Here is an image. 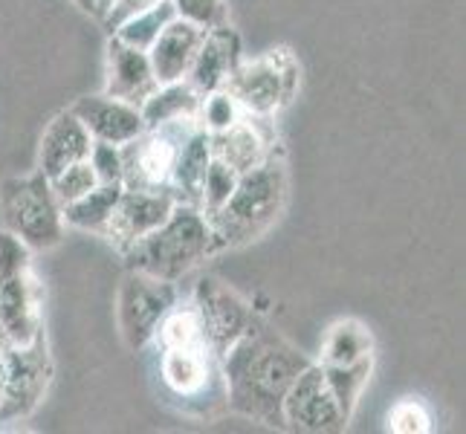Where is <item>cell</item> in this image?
<instances>
[{
  "mask_svg": "<svg viewBox=\"0 0 466 434\" xmlns=\"http://www.w3.org/2000/svg\"><path fill=\"white\" fill-rule=\"evenodd\" d=\"M310 359L284 336L255 316L244 336L220 357L227 406L264 426L281 423V403Z\"/></svg>",
  "mask_w": 466,
  "mask_h": 434,
  "instance_id": "1",
  "label": "cell"
},
{
  "mask_svg": "<svg viewBox=\"0 0 466 434\" xmlns=\"http://www.w3.org/2000/svg\"><path fill=\"white\" fill-rule=\"evenodd\" d=\"M287 206V166L272 151L261 166L238 177V186L215 215H208V227L215 237V252L227 247H240L261 237L276 223Z\"/></svg>",
  "mask_w": 466,
  "mask_h": 434,
  "instance_id": "2",
  "label": "cell"
},
{
  "mask_svg": "<svg viewBox=\"0 0 466 434\" xmlns=\"http://www.w3.org/2000/svg\"><path fill=\"white\" fill-rule=\"evenodd\" d=\"M212 252L215 237L206 215L198 206L177 203L163 227H157L151 235L137 240L122 255L131 269L148 272V276L163 281H180L186 272L206 261V255Z\"/></svg>",
  "mask_w": 466,
  "mask_h": 434,
  "instance_id": "3",
  "label": "cell"
},
{
  "mask_svg": "<svg viewBox=\"0 0 466 434\" xmlns=\"http://www.w3.org/2000/svg\"><path fill=\"white\" fill-rule=\"evenodd\" d=\"M0 220L29 249H50L64 235L61 203L41 171L0 183Z\"/></svg>",
  "mask_w": 466,
  "mask_h": 434,
  "instance_id": "4",
  "label": "cell"
},
{
  "mask_svg": "<svg viewBox=\"0 0 466 434\" xmlns=\"http://www.w3.org/2000/svg\"><path fill=\"white\" fill-rule=\"evenodd\" d=\"M29 247L9 232H0V328L15 345L35 339L41 328V287L32 272Z\"/></svg>",
  "mask_w": 466,
  "mask_h": 434,
  "instance_id": "5",
  "label": "cell"
},
{
  "mask_svg": "<svg viewBox=\"0 0 466 434\" xmlns=\"http://www.w3.org/2000/svg\"><path fill=\"white\" fill-rule=\"evenodd\" d=\"M227 90L249 116H269L299 90V61L290 50H269L264 58L240 61L229 76Z\"/></svg>",
  "mask_w": 466,
  "mask_h": 434,
  "instance_id": "6",
  "label": "cell"
},
{
  "mask_svg": "<svg viewBox=\"0 0 466 434\" xmlns=\"http://www.w3.org/2000/svg\"><path fill=\"white\" fill-rule=\"evenodd\" d=\"M200 125V119H174L166 125L146 127L137 139L122 145V186L137 191H166L171 171L186 136Z\"/></svg>",
  "mask_w": 466,
  "mask_h": 434,
  "instance_id": "7",
  "label": "cell"
},
{
  "mask_svg": "<svg viewBox=\"0 0 466 434\" xmlns=\"http://www.w3.org/2000/svg\"><path fill=\"white\" fill-rule=\"evenodd\" d=\"M177 304L174 281L154 278L148 272L131 269L119 287V330L122 339L131 350H142L151 345L154 333L163 316Z\"/></svg>",
  "mask_w": 466,
  "mask_h": 434,
  "instance_id": "8",
  "label": "cell"
},
{
  "mask_svg": "<svg viewBox=\"0 0 466 434\" xmlns=\"http://www.w3.org/2000/svg\"><path fill=\"white\" fill-rule=\"evenodd\" d=\"M53 377V362L46 353L44 333L26 345H15L9 359H6V377H4V391H0V420H18L44 399L46 385Z\"/></svg>",
  "mask_w": 466,
  "mask_h": 434,
  "instance_id": "9",
  "label": "cell"
},
{
  "mask_svg": "<svg viewBox=\"0 0 466 434\" xmlns=\"http://www.w3.org/2000/svg\"><path fill=\"white\" fill-rule=\"evenodd\" d=\"M191 304L198 308L208 348H212L218 359L240 339V336H244V330L255 318V310L249 304L240 298L229 284H223L215 276H203L198 281L195 301Z\"/></svg>",
  "mask_w": 466,
  "mask_h": 434,
  "instance_id": "10",
  "label": "cell"
},
{
  "mask_svg": "<svg viewBox=\"0 0 466 434\" xmlns=\"http://www.w3.org/2000/svg\"><path fill=\"white\" fill-rule=\"evenodd\" d=\"M281 423L284 429H296V431H339L348 426L328 389L321 365L310 362L296 377L290 391L284 394Z\"/></svg>",
  "mask_w": 466,
  "mask_h": 434,
  "instance_id": "11",
  "label": "cell"
},
{
  "mask_svg": "<svg viewBox=\"0 0 466 434\" xmlns=\"http://www.w3.org/2000/svg\"><path fill=\"white\" fill-rule=\"evenodd\" d=\"M177 200L166 191H137V188H122L119 203L110 215L105 237L114 244L119 252L131 249L137 240L151 235L157 227H163L168 215L174 212Z\"/></svg>",
  "mask_w": 466,
  "mask_h": 434,
  "instance_id": "12",
  "label": "cell"
},
{
  "mask_svg": "<svg viewBox=\"0 0 466 434\" xmlns=\"http://www.w3.org/2000/svg\"><path fill=\"white\" fill-rule=\"evenodd\" d=\"M238 64H240L238 32L229 24L208 29L200 41V50H198L195 61H191V67L186 73V82L206 99L208 93H218L227 87L229 76L235 73Z\"/></svg>",
  "mask_w": 466,
  "mask_h": 434,
  "instance_id": "13",
  "label": "cell"
},
{
  "mask_svg": "<svg viewBox=\"0 0 466 434\" xmlns=\"http://www.w3.org/2000/svg\"><path fill=\"white\" fill-rule=\"evenodd\" d=\"M70 110L90 131L93 142L125 145L146 131L142 110L137 105L110 99V96H85V99H78Z\"/></svg>",
  "mask_w": 466,
  "mask_h": 434,
  "instance_id": "14",
  "label": "cell"
},
{
  "mask_svg": "<svg viewBox=\"0 0 466 434\" xmlns=\"http://www.w3.org/2000/svg\"><path fill=\"white\" fill-rule=\"evenodd\" d=\"M159 87L148 53L122 44L116 35L107 44V87L105 96L142 107V102Z\"/></svg>",
  "mask_w": 466,
  "mask_h": 434,
  "instance_id": "15",
  "label": "cell"
},
{
  "mask_svg": "<svg viewBox=\"0 0 466 434\" xmlns=\"http://www.w3.org/2000/svg\"><path fill=\"white\" fill-rule=\"evenodd\" d=\"M90 148H93V136L87 127L78 122L73 110H61V114L50 122V127L44 131L38 171L50 180V177L61 174L67 166L87 159Z\"/></svg>",
  "mask_w": 466,
  "mask_h": 434,
  "instance_id": "16",
  "label": "cell"
},
{
  "mask_svg": "<svg viewBox=\"0 0 466 434\" xmlns=\"http://www.w3.org/2000/svg\"><path fill=\"white\" fill-rule=\"evenodd\" d=\"M203 35L206 32L200 26L188 24L183 18H174L163 32H159L148 50L151 67H154V76L159 85H171V82L186 78L191 61H195V56L200 50Z\"/></svg>",
  "mask_w": 466,
  "mask_h": 434,
  "instance_id": "17",
  "label": "cell"
},
{
  "mask_svg": "<svg viewBox=\"0 0 466 434\" xmlns=\"http://www.w3.org/2000/svg\"><path fill=\"white\" fill-rule=\"evenodd\" d=\"M159 379L180 399L200 397L215 377H220V359L212 350H159Z\"/></svg>",
  "mask_w": 466,
  "mask_h": 434,
  "instance_id": "18",
  "label": "cell"
},
{
  "mask_svg": "<svg viewBox=\"0 0 466 434\" xmlns=\"http://www.w3.org/2000/svg\"><path fill=\"white\" fill-rule=\"evenodd\" d=\"M208 151L220 163H227L238 174H244L255 166H261L276 151V142L261 131L258 122L238 119L229 127H223V131L208 134Z\"/></svg>",
  "mask_w": 466,
  "mask_h": 434,
  "instance_id": "19",
  "label": "cell"
},
{
  "mask_svg": "<svg viewBox=\"0 0 466 434\" xmlns=\"http://www.w3.org/2000/svg\"><path fill=\"white\" fill-rule=\"evenodd\" d=\"M208 159H212V151H208V131L203 125H198L180 145V154H177V163L171 171L168 195L177 203H188L200 208V188H203Z\"/></svg>",
  "mask_w": 466,
  "mask_h": 434,
  "instance_id": "20",
  "label": "cell"
},
{
  "mask_svg": "<svg viewBox=\"0 0 466 434\" xmlns=\"http://www.w3.org/2000/svg\"><path fill=\"white\" fill-rule=\"evenodd\" d=\"M200 102L203 96L191 87L186 78L171 85H159L146 102H142V119L146 127L166 125L174 119H200Z\"/></svg>",
  "mask_w": 466,
  "mask_h": 434,
  "instance_id": "21",
  "label": "cell"
},
{
  "mask_svg": "<svg viewBox=\"0 0 466 434\" xmlns=\"http://www.w3.org/2000/svg\"><path fill=\"white\" fill-rule=\"evenodd\" d=\"M122 183H99L96 188H90L85 197H78L76 203L61 206V217L67 227L85 229V232H105L110 215L119 203L122 195Z\"/></svg>",
  "mask_w": 466,
  "mask_h": 434,
  "instance_id": "22",
  "label": "cell"
},
{
  "mask_svg": "<svg viewBox=\"0 0 466 434\" xmlns=\"http://www.w3.org/2000/svg\"><path fill=\"white\" fill-rule=\"evenodd\" d=\"M151 342H157L159 350H212L195 304H188V308H177L174 304L159 321Z\"/></svg>",
  "mask_w": 466,
  "mask_h": 434,
  "instance_id": "23",
  "label": "cell"
},
{
  "mask_svg": "<svg viewBox=\"0 0 466 434\" xmlns=\"http://www.w3.org/2000/svg\"><path fill=\"white\" fill-rule=\"evenodd\" d=\"M365 357H374V339H371V333H368V328L353 318L336 321L328 330L321 365H350Z\"/></svg>",
  "mask_w": 466,
  "mask_h": 434,
  "instance_id": "24",
  "label": "cell"
},
{
  "mask_svg": "<svg viewBox=\"0 0 466 434\" xmlns=\"http://www.w3.org/2000/svg\"><path fill=\"white\" fill-rule=\"evenodd\" d=\"M321 371H325V379H328V389L336 399V406H339L345 423L353 417V409L360 403V394L371 379V371H374V357H365L360 362H350V365H321Z\"/></svg>",
  "mask_w": 466,
  "mask_h": 434,
  "instance_id": "25",
  "label": "cell"
},
{
  "mask_svg": "<svg viewBox=\"0 0 466 434\" xmlns=\"http://www.w3.org/2000/svg\"><path fill=\"white\" fill-rule=\"evenodd\" d=\"M177 18V12L171 6V0H157L154 6H148L146 12L134 15V18H127L114 35L127 44V46H137V50L148 53L151 44L157 41V35L163 32L171 21Z\"/></svg>",
  "mask_w": 466,
  "mask_h": 434,
  "instance_id": "26",
  "label": "cell"
},
{
  "mask_svg": "<svg viewBox=\"0 0 466 434\" xmlns=\"http://www.w3.org/2000/svg\"><path fill=\"white\" fill-rule=\"evenodd\" d=\"M238 171L229 168L227 163H220V159H208V168H206V177H203V188H200V212L208 217L215 215L218 208L229 200V195L238 186Z\"/></svg>",
  "mask_w": 466,
  "mask_h": 434,
  "instance_id": "27",
  "label": "cell"
},
{
  "mask_svg": "<svg viewBox=\"0 0 466 434\" xmlns=\"http://www.w3.org/2000/svg\"><path fill=\"white\" fill-rule=\"evenodd\" d=\"M99 186V177H96L93 166H90V159H82V163H73L67 166L61 174L50 177V188H53V195L61 206H67V203H76L78 197H85L90 188Z\"/></svg>",
  "mask_w": 466,
  "mask_h": 434,
  "instance_id": "28",
  "label": "cell"
},
{
  "mask_svg": "<svg viewBox=\"0 0 466 434\" xmlns=\"http://www.w3.org/2000/svg\"><path fill=\"white\" fill-rule=\"evenodd\" d=\"M177 18L200 26L203 32L227 26L229 24V9L223 0H171Z\"/></svg>",
  "mask_w": 466,
  "mask_h": 434,
  "instance_id": "29",
  "label": "cell"
},
{
  "mask_svg": "<svg viewBox=\"0 0 466 434\" xmlns=\"http://www.w3.org/2000/svg\"><path fill=\"white\" fill-rule=\"evenodd\" d=\"M238 119H240V107L227 90L208 93L206 99L200 102V125L206 127L208 134L223 131V127H229Z\"/></svg>",
  "mask_w": 466,
  "mask_h": 434,
  "instance_id": "30",
  "label": "cell"
},
{
  "mask_svg": "<svg viewBox=\"0 0 466 434\" xmlns=\"http://www.w3.org/2000/svg\"><path fill=\"white\" fill-rule=\"evenodd\" d=\"M389 431L394 434H426L431 431V420L417 399H400L389 411Z\"/></svg>",
  "mask_w": 466,
  "mask_h": 434,
  "instance_id": "31",
  "label": "cell"
},
{
  "mask_svg": "<svg viewBox=\"0 0 466 434\" xmlns=\"http://www.w3.org/2000/svg\"><path fill=\"white\" fill-rule=\"evenodd\" d=\"M87 159L96 177H99V183H122V145L93 142Z\"/></svg>",
  "mask_w": 466,
  "mask_h": 434,
  "instance_id": "32",
  "label": "cell"
},
{
  "mask_svg": "<svg viewBox=\"0 0 466 434\" xmlns=\"http://www.w3.org/2000/svg\"><path fill=\"white\" fill-rule=\"evenodd\" d=\"M157 0H110V6L107 12L102 15V24L105 29H110V35L127 21V18H134V15L139 12H146L148 6H154Z\"/></svg>",
  "mask_w": 466,
  "mask_h": 434,
  "instance_id": "33",
  "label": "cell"
},
{
  "mask_svg": "<svg viewBox=\"0 0 466 434\" xmlns=\"http://www.w3.org/2000/svg\"><path fill=\"white\" fill-rule=\"evenodd\" d=\"M15 342H12V336L0 328V391H4V377H6V359H9V353H12Z\"/></svg>",
  "mask_w": 466,
  "mask_h": 434,
  "instance_id": "34",
  "label": "cell"
},
{
  "mask_svg": "<svg viewBox=\"0 0 466 434\" xmlns=\"http://www.w3.org/2000/svg\"><path fill=\"white\" fill-rule=\"evenodd\" d=\"M76 6L82 9V12H90V15H96V0H76Z\"/></svg>",
  "mask_w": 466,
  "mask_h": 434,
  "instance_id": "35",
  "label": "cell"
},
{
  "mask_svg": "<svg viewBox=\"0 0 466 434\" xmlns=\"http://www.w3.org/2000/svg\"><path fill=\"white\" fill-rule=\"evenodd\" d=\"M107 6H110V0H96V18H102V15L107 12Z\"/></svg>",
  "mask_w": 466,
  "mask_h": 434,
  "instance_id": "36",
  "label": "cell"
}]
</instances>
